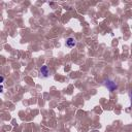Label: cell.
I'll list each match as a JSON object with an SVG mask.
<instances>
[{
  "instance_id": "1",
  "label": "cell",
  "mask_w": 132,
  "mask_h": 132,
  "mask_svg": "<svg viewBox=\"0 0 132 132\" xmlns=\"http://www.w3.org/2000/svg\"><path fill=\"white\" fill-rule=\"evenodd\" d=\"M104 86H105L110 92L114 91V90L118 88L117 84H116L113 80H111V79H105V80H104Z\"/></svg>"
},
{
  "instance_id": "2",
  "label": "cell",
  "mask_w": 132,
  "mask_h": 132,
  "mask_svg": "<svg viewBox=\"0 0 132 132\" xmlns=\"http://www.w3.org/2000/svg\"><path fill=\"white\" fill-rule=\"evenodd\" d=\"M39 73H40V76L42 77H47L50 75V69L46 65H42L40 67V70H39Z\"/></svg>"
},
{
  "instance_id": "3",
  "label": "cell",
  "mask_w": 132,
  "mask_h": 132,
  "mask_svg": "<svg viewBox=\"0 0 132 132\" xmlns=\"http://www.w3.org/2000/svg\"><path fill=\"white\" fill-rule=\"evenodd\" d=\"M66 45H67L68 47H70V48L74 47V46L76 45V40H75V38H73V37L67 38V39H66Z\"/></svg>"
},
{
  "instance_id": "4",
  "label": "cell",
  "mask_w": 132,
  "mask_h": 132,
  "mask_svg": "<svg viewBox=\"0 0 132 132\" xmlns=\"http://www.w3.org/2000/svg\"><path fill=\"white\" fill-rule=\"evenodd\" d=\"M130 98H131V103H132V91L130 92Z\"/></svg>"
}]
</instances>
